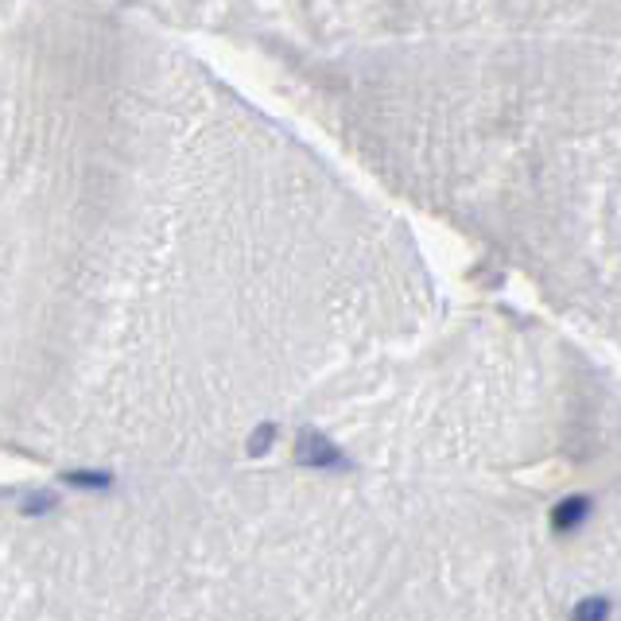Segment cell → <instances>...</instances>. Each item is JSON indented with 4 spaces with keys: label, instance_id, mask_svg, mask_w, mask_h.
<instances>
[{
    "label": "cell",
    "instance_id": "4",
    "mask_svg": "<svg viewBox=\"0 0 621 621\" xmlns=\"http://www.w3.org/2000/svg\"><path fill=\"white\" fill-rule=\"evenodd\" d=\"M606 618H610V602L606 598H587L571 614V621H606Z\"/></svg>",
    "mask_w": 621,
    "mask_h": 621
},
{
    "label": "cell",
    "instance_id": "2",
    "mask_svg": "<svg viewBox=\"0 0 621 621\" xmlns=\"http://www.w3.org/2000/svg\"><path fill=\"white\" fill-rule=\"evenodd\" d=\"M590 517V497H567L552 509V528L556 532H575Z\"/></svg>",
    "mask_w": 621,
    "mask_h": 621
},
{
    "label": "cell",
    "instance_id": "5",
    "mask_svg": "<svg viewBox=\"0 0 621 621\" xmlns=\"http://www.w3.org/2000/svg\"><path fill=\"white\" fill-rule=\"evenodd\" d=\"M55 505H59V493H28V497H24V513H28V517L51 513Z\"/></svg>",
    "mask_w": 621,
    "mask_h": 621
},
{
    "label": "cell",
    "instance_id": "1",
    "mask_svg": "<svg viewBox=\"0 0 621 621\" xmlns=\"http://www.w3.org/2000/svg\"><path fill=\"white\" fill-rule=\"evenodd\" d=\"M295 458H299L303 466H315V470H350V458L342 455L323 431H311V427L299 431V439H295Z\"/></svg>",
    "mask_w": 621,
    "mask_h": 621
},
{
    "label": "cell",
    "instance_id": "6",
    "mask_svg": "<svg viewBox=\"0 0 621 621\" xmlns=\"http://www.w3.org/2000/svg\"><path fill=\"white\" fill-rule=\"evenodd\" d=\"M272 439H276V427H272V424L257 427V435H253V439H249V447H245V451H249V458H264V455H268Z\"/></svg>",
    "mask_w": 621,
    "mask_h": 621
},
{
    "label": "cell",
    "instance_id": "3",
    "mask_svg": "<svg viewBox=\"0 0 621 621\" xmlns=\"http://www.w3.org/2000/svg\"><path fill=\"white\" fill-rule=\"evenodd\" d=\"M63 482L66 486H78V490H109L113 474H105V470H70Z\"/></svg>",
    "mask_w": 621,
    "mask_h": 621
}]
</instances>
